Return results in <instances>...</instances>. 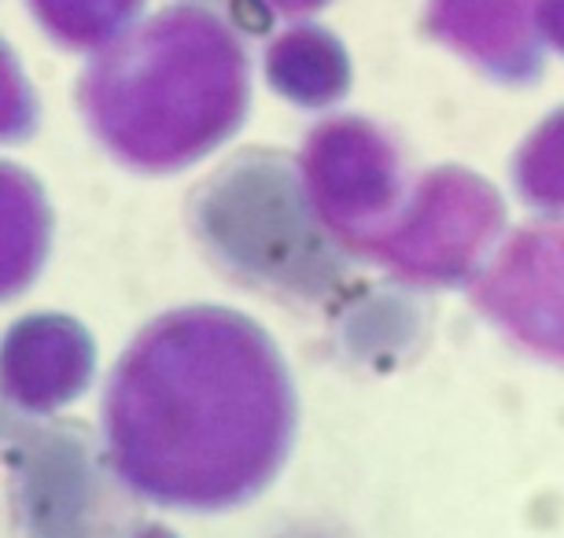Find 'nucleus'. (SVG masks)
Listing matches in <instances>:
<instances>
[{
  "label": "nucleus",
  "mask_w": 564,
  "mask_h": 538,
  "mask_svg": "<svg viewBox=\"0 0 564 538\" xmlns=\"http://www.w3.org/2000/svg\"><path fill=\"white\" fill-rule=\"evenodd\" d=\"M93 358V343L85 329L59 318H34L8 332L4 354H0V376H4L8 398L26 409H56L70 403L85 387L93 365H56Z\"/></svg>",
  "instance_id": "1"
}]
</instances>
